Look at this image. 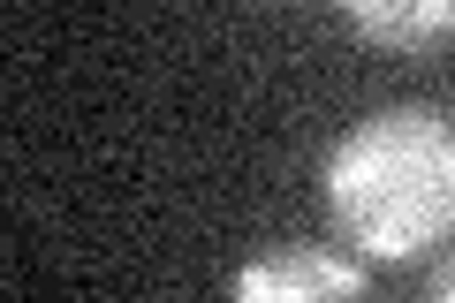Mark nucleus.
<instances>
[{
  "label": "nucleus",
  "instance_id": "obj_1",
  "mask_svg": "<svg viewBox=\"0 0 455 303\" xmlns=\"http://www.w3.org/2000/svg\"><path fill=\"white\" fill-rule=\"evenodd\" d=\"M319 182L364 258H425L455 227V122L440 107H379L326 152Z\"/></svg>",
  "mask_w": 455,
  "mask_h": 303
},
{
  "label": "nucleus",
  "instance_id": "obj_2",
  "mask_svg": "<svg viewBox=\"0 0 455 303\" xmlns=\"http://www.w3.org/2000/svg\"><path fill=\"white\" fill-rule=\"evenodd\" d=\"M235 303H364V266L326 243L259 251L235 273Z\"/></svg>",
  "mask_w": 455,
  "mask_h": 303
},
{
  "label": "nucleus",
  "instance_id": "obj_3",
  "mask_svg": "<svg viewBox=\"0 0 455 303\" xmlns=\"http://www.w3.org/2000/svg\"><path fill=\"white\" fill-rule=\"evenodd\" d=\"M341 23L387 53H440L455 46V0H349Z\"/></svg>",
  "mask_w": 455,
  "mask_h": 303
},
{
  "label": "nucleus",
  "instance_id": "obj_4",
  "mask_svg": "<svg viewBox=\"0 0 455 303\" xmlns=\"http://www.w3.org/2000/svg\"><path fill=\"white\" fill-rule=\"evenodd\" d=\"M425 303H455V258L433 273V296H425Z\"/></svg>",
  "mask_w": 455,
  "mask_h": 303
}]
</instances>
